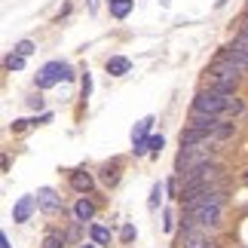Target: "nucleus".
<instances>
[{"instance_id": "423d86ee", "label": "nucleus", "mask_w": 248, "mask_h": 248, "mask_svg": "<svg viewBox=\"0 0 248 248\" xmlns=\"http://www.w3.org/2000/svg\"><path fill=\"white\" fill-rule=\"evenodd\" d=\"M178 248H215V242L202 233V227H190V230H181Z\"/></svg>"}, {"instance_id": "1a4fd4ad", "label": "nucleus", "mask_w": 248, "mask_h": 248, "mask_svg": "<svg viewBox=\"0 0 248 248\" xmlns=\"http://www.w3.org/2000/svg\"><path fill=\"white\" fill-rule=\"evenodd\" d=\"M34 208H40V205H37V196H18V202L13 205V221L25 224L28 217L34 215Z\"/></svg>"}, {"instance_id": "7ed1b4c3", "label": "nucleus", "mask_w": 248, "mask_h": 248, "mask_svg": "<svg viewBox=\"0 0 248 248\" xmlns=\"http://www.w3.org/2000/svg\"><path fill=\"white\" fill-rule=\"evenodd\" d=\"M205 163H212V147H208V144L181 147V154H178V159H175V166H178L181 175H184V171H190V169H196V166H205Z\"/></svg>"}, {"instance_id": "b1692460", "label": "nucleus", "mask_w": 248, "mask_h": 248, "mask_svg": "<svg viewBox=\"0 0 248 248\" xmlns=\"http://www.w3.org/2000/svg\"><path fill=\"white\" fill-rule=\"evenodd\" d=\"M163 144H166L163 135H154V138H150V150H154V154H159V150H163Z\"/></svg>"}, {"instance_id": "0eeeda50", "label": "nucleus", "mask_w": 248, "mask_h": 248, "mask_svg": "<svg viewBox=\"0 0 248 248\" xmlns=\"http://www.w3.org/2000/svg\"><path fill=\"white\" fill-rule=\"evenodd\" d=\"M215 62L230 64V68H236V71H248V55H245V52H239L236 46H224V49L215 55Z\"/></svg>"}, {"instance_id": "c85d7f7f", "label": "nucleus", "mask_w": 248, "mask_h": 248, "mask_svg": "<svg viewBox=\"0 0 248 248\" xmlns=\"http://www.w3.org/2000/svg\"><path fill=\"white\" fill-rule=\"evenodd\" d=\"M80 248H98V245H80Z\"/></svg>"}, {"instance_id": "20e7f679", "label": "nucleus", "mask_w": 248, "mask_h": 248, "mask_svg": "<svg viewBox=\"0 0 248 248\" xmlns=\"http://www.w3.org/2000/svg\"><path fill=\"white\" fill-rule=\"evenodd\" d=\"M221 221V205H196V208H187V217L181 224H184V230L190 227H217Z\"/></svg>"}, {"instance_id": "6ab92c4d", "label": "nucleus", "mask_w": 248, "mask_h": 248, "mask_svg": "<svg viewBox=\"0 0 248 248\" xmlns=\"http://www.w3.org/2000/svg\"><path fill=\"white\" fill-rule=\"evenodd\" d=\"M43 248H64V239L59 233H46V239H43Z\"/></svg>"}, {"instance_id": "cd10ccee", "label": "nucleus", "mask_w": 248, "mask_h": 248, "mask_svg": "<svg viewBox=\"0 0 248 248\" xmlns=\"http://www.w3.org/2000/svg\"><path fill=\"white\" fill-rule=\"evenodd\" d=\"M98 9V0H89V13H95Z\"/></svg>"}, {"instance_id": "f3484780", "label": "nucleus", "mask_w": 248, "mask_h": 248, "mask_svg": "<svg viewBox=\"0 0 248 248\" xmlns=\"http://www.w3.org/2000/svg\"><path fill=\"white\" fill-rule=\"evenodd\" d=\"M150 126H154V120H150V117H147V120H141L138 126L132 129V141H144V138H147V129H150Z\"/></svg>"}, {"instance_id": "4be33fe9", "label": "nucleus", "mask_w": 248, "mask_h": 248, "mask_svg": "<svg viewBox=\"0 0 248 248\" xmlns=\"http://www.w3.org/2000/svg\"><path fill=\"white\" fill-rule=\"evenodd\" d=\"M120 239H123V242H132V239H135V227L126 224V227H123V233H120Z\"/></svg>"}, {"instance_id": "a211bd4d", "label": "nucleus", "mask_w": 248, "mask_h": 248, "mask_svg": "<svg viewBox=\"0 0 248 248\" xmlns=\"http://www.w3.org/2000/svg\"><path fill=\"white\" fill-rule=\"evenodd\" d=\"M6 68H9V71H22V68H25V55L13 52V55L6 59Z\"/></svg>"}, {"instance_id": "4468645a", "label": "nucleus", "mask_w": 248, "mask_h": 248, "mask_svg": "<svg viewBox=\"0 0 248 248\" xmlns=\"http://www.w3.org/2000/svg\"><path fill=\"white\" fill-rule=\"evenodd\" d=\"M89 236H92L95 245H110V230H108V227H101V224H95L92 230H89Z\"/></svg>"}, {"instance_id": "aec40b11", "label": "nucleus", "mask_w": 248, "mask_h": 248, "mask_svg": "<svg viewBox=\"0 0 248 248\" xmlns=\"http://www.w3.org/2000/svg\"><path fill=\"white\" fill-rule=\"evenodd\" d=\"M13 52H18V55H25V59H28V55H31V52H34V43H31V40H18Z\"/></svg>"}, {"instance_id": "412c9836", "label": "nucleus", "mask_w": 248, "mask_h": 248, "mask_svg": "<svg viewBox=\"0 0 248 248\" xmlns=\"http://www.w3.org/2000/svg\"><path fill=\"white\" fill-rule=\"evenodd\" d=\"M159 196H163V184H154V190H150V208L159 205Z\"/></svg>"}, {"instance_id": "a878e982", "label": "nucleus", "mask_w": 248, "mask_h": 248, "mask_svg": "<svg viewBox=\"0 0 248 248\" xmlns=\"http://www.w3.org/2000/svg\"><path fill=\"white\" fill-rule=\"evenodd\" d=\"M28 123H31V120H16V123H13V132H22Z\"/></svg>"}, {"instance_id": "9b49d317", "label": "nucleus", "mask_w": 248, "mask_h": 248, "mask_svg": "<svg viewBox=\"0 0 248 248\" xmlns=\"http://www.w3.org/2000/svg\"><path fill=\"white\" fill-rule=\"evenodd\" d=\"M129 68H132V62L123 59V55L108 59V74H110V77H123V74H129Z\"/></svg>"}, {"instance_id": "9d476101", "label": "nucleus", "mask_w": 248, "mask_h": 248, "mask_svg": "<svg viewBox=\"0 0 248 248\" xmlns=\"http://www.w3.org/2000/svg\"><path fill=\"white\" fill-rule=\"evenodd\" d=\"M71 187L74 190H77V193H89V190H92V175H89V171H71Z\"/></svg>"}, {"instance_id": "f8f14e48", "label": "nucleus", "mask_w": 248, "mask_h": 248, "mask_svg": "<svg viewBox=\"0 0 248 248\" xmlns=\"http://www.w3.org/2000/svg\"><path fill=\"white\" fill-rule=\"evenodd\" d=\"M74 217H77L80 224L92 221V217H95V202H89V199H80V202L74 205Z\"/></svg>"}, {"instance_id": "f257e3e1", "label": "nucleus", "mask_w": 248, "mask_h": 248, "mask_svg": "<svg viewBox=\"0 0 248 248\" xmlns=\"http://www.w3.org/2000/svg\"><path fill=\"white\" fill-rule=\"evenodd\" d=\"M217 178H221V166L215 163H205V166H196L181 175V181H184V187H181V196L184 193H193V190H205V187H215Z\"/></svg>"}, {"instance_id": "f03ea898", "label": "nucleus", "mask_w": 248, "mask_h": 248, "mask_svg": "<svg viewBox=\"0 0 248 248\" xmlns=\"http://www.w3.org/2000/svg\"><path fill=\"white\" fill-rule=\"evenodd\" d=\"M230 108V95L215 92V89H202L193 98V113H208V117H227Z\"/></svg>"}, {"instance_id": "ddd939ff", "label": "nucleus", "mask_w": 248, "mask_h": 248, "mask_svg": "<svg viewBox=\"0 0 248 248\" xmlns=\"http://www.w3.org/2000/svg\"><path fill=\"white\" fill-rule=\"evenodd\" d=\"M132 3H135V0H110V16L113 18H126L132 13Z\"/></svg>"}, {"instance_id": "393cba45", "label": "nucleus", "mask_w": 248, "mask_h": 248, "mask_svg": "<svg viewBox=\"0 0 248 248\" xmlns=\"http://www.w3.org/2000/svg\"><path fill=\"white\" fill-rule=\"evenodd\" d=\"M178 181H181V178H169V184H166V190H169L171 196H181V187H178Z\"/></svg>"}, {"instance_id": "6e6552de", "label": "nucleus", "mask_w": 248, "mask_h": 248, "mask_svg": "<svg viewBox=\"0 0 248 248\" xmlns=\"http://www.w3.org/2000/svg\"><path fill=\"white\" fill-rule=\"evenodd\" d=\"M37 205H40L46 215H55V212H62V196L55 193L52 187H40L37 190Z\"/></svg>"}, {"instance_id": "5701e85b", "label": "nucleus", "mask_w": 248, "mask_h": 248, "mask_svg": "<svg viewBox=\"0 0 248 248\" xmlns=\"http://www.w3.org/2000/svg\"><path fill=\"white\" fill-rule=\"evenodd\" d=\"M80 89H83V98H89V92H92V77H89V74H83Z\"/></svg>"}, {"instance_id": "dca6fc26", "label": "nucleus", "mask_w": 248, "mask_h": 248, "mask_svg": "<svg viewBox=\"0 0 248 248\" xmlns=\"http://www.w3.org/2000/svg\"><path fill=\"white\" fill-rule=\"evenodd\" d=\"M101 181H104L108 187H113V184L120 181V166H117V163H113V166H104V169H101Z\"/></svg>"}, {"instance_id": "39448f33", "label": "nucleus", "mask_w": 248, "mask_h": 248, "mask_svg": "<svg viewBox=\"0 0 248 248\" xmlns=\"http://www.w3.org/2000/svg\"><path fill=\"white\" fill-rule=\"evenodd\" d=\"M59 80H74V68H71V64L49 62V64L40 68V74H37V86H40V89H49V86H55Z\"/></svg>"}, {"instance_id": "2eb2a0df", "label": "nucleus", "mask_w": 248, "mask_h": 248, "mask_svg": "<svg viewBox=\"0 0 248 248\" xmlns=\"http://www.w3.org/2000/svg\"><path fill=\"white\" fill-rule=\"evenodd\" d=\"M233 132H236V126L233 123H217V129L212 132V141H227V138H233Z\"/></svg>"}, {"instance_id": "bb28decb", "label": "nucleus", "mask_w": 248, "mask_h": 248, "mask_svg": "<svg viewBox=\"0 0 248 248\" xmlns=\"http://www.w3.org/2000/svg\"><path fill=\"white\" fill-rule=\"evenodd\" d=\"M0 248H13V245H9V239H6V236H0Z\"/></svg>"}]
</instances>
